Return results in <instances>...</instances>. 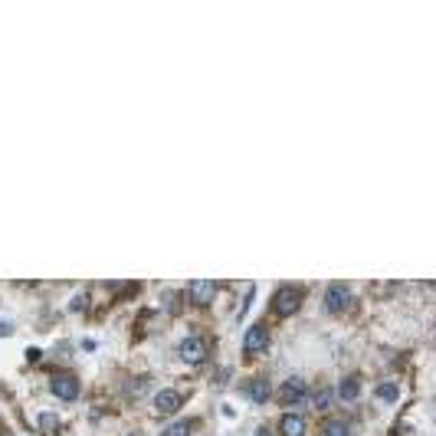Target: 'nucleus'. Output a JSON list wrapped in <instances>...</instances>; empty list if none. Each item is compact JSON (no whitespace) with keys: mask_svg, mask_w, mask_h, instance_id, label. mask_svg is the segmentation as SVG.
I'll return each instance as SVG.
<instances>
[{"mask_svg":"<svg viewBox=\"0 0 436 436\" xmlns=\"http://www.w3.org/2000/svg\"><path fill=\"white\" fill-rule=\"evenodd\" d=\"M279 433L282 436H305V417H299V413H286V417L279 420Z\"/></svg>","mask_w":436,"mask_h":436,"instance_id":"nucleus-10","label":"nucleus"},{"mask_svg":"<svg viewBox=\"0 0 436 436\" xmlns=\"http://www.w3.org/2000/svg\"><path fill=\"white\" fill-rule=\"evenodd\" d=\"M348 305H351V289L345 286V282L328 286V292H325V309L331 311V315H341Z\"/></svg>","mask_w":436,"mask_h":436,"instance_id":"nucleus-3","label":"nucleus"},{"mask_svg":"<svg viewBox=\"0 0 436 436\" xmlns=\"http://www.w3.org/2000/svg\"><path fill=\"white\" fill-rule=\"evenodd\" d=\"M266 345H269V331H266L262 325H253V328H246L243 348H246L249 354H260V351H266Z\"/></svg>","mask_w":436,"mask_h":436,"instance_id":"nucleus-6","label":"nucleus"},{"mask_svg":"<svg viewBox=\"0 0 436 436\" xmlns=\"http://www.w3.org/2000/svg\"><path fill=\"white\" fill-rule=\"evenodd\" d=\"M246 397L256 400V403H266V400L273 397V384H269L266 377H256V381H249L246 384Z\"/></svg>","mask_w":436,"mask_h":436,"instance_id":"nucleus-9","label":"nucleus"},{"mask_svg":"<svg viewBox=\"0 0 436 436\" xmlns=\"http://www.w3.org/2000/svg\"><path fill=\"white\" fill-rule=\"evenodd\" d=\"M177 354H181V361L187 364H200V361H207V341L197 335H190L181 341V348H177Z\"/></svg>","mask_w":436,"mask_h":436,"instance_id":"nucleus-4","label":"nucleus"},{"mask_svg":"<svg viewBox=\"0 0 436 436\" xmlns=\"http://www.w3.org/2000/svg\"><path fill=\"white\" fill-rule=\"evenodd\" d=\"M161 436H194V420H174Z\"/></svg>","mask_w":436,"mask_h":436,"instance_id":"nucleus-12","label":"nucleus"},{"mask_svg":"<svg viewBox=\"0 0 436 436\" xmlns=\"http://www.w3.org/2000/svg\"><path fill=\"white\" fill-rule=\"evenodd\" d=\"M187 289H190V299L197 302V305H210L213 296H217V282H210V279H197Z\"/></svg>","mask_w":436,"mask_h":436,"instance_id":"nucleus-7","label":"nucleus"},{"mask_svg":"<svg viewBox=\"0 0 436 436\" xmlns=\"http://www.w3.org/2000/svg\"><path fill=\"white\" fill-rule=\"evenodd\" d=\"M299 309H302V289H296V286H282L279 292H275L273 311L279 315V318H289V315H296Z\"/></svg>","mask_w":436,"mask_h":436,"instance_id":"nucleus-1","label":"nucleus"},{"mask_svg":"<svg viewBox=\"0 0 436 436\" xmlns=\"http://www.w3.org/2000/svg\"><path fill=\"white\" fill-rule=\"evenodd\" d=\"M256 436H273V430H266V426H262V430H260Z\"/></svg>","mask_w":436,"mask_h":436,"instance_id":"nucleus-17","label":"nucleus"},{"mask_svg":"<svg viewBox=\"0 0 436 436\" xmlns=\"http://www.w3.org/2000/svg\"><path fill=\"white\" fill-rule=\"evenodd\" d=\"M39 430L53 436L56 430H60V424H56V417H53V413H43V417H39Z\"/></svg>","mask_w":436,"mask_h":436,"instance_id":"nucleus-14","label":"nucleus"},{"mask_svg":"<svg viewBox=\"0 0 436 436\" xmlns=\"http://www.w3.org/2000/svg\"><path fill=\"white\" fill-rule=\"evenodd\" d=\"M181 403H184V394H181V390H171V387H167V390H158V394H154V407L161 413H174Z\"/></svg>","mask_w":436,"mask_h":436,"instance_id":"nucleus-8","label":"nucleus"},{"mask_svg":"<svg viewBox=\"0 0 436 436\" xmlns=\"http://www.w3.org/2000/svg\"><path fill=\"white\" fill-rule=\"evenodd\" d=\"M305 397H309V387L302 377H286L279 387V400H286V403H302Z\"/></svg>","mask_w":436,"mask_h":436,"instance_id":"nucleus-5","label":"nucleus"},{"mask_svg":"<svg viewBox=\"0 0 436 436\" xmlns=\"http://www.w3.org/2000/svg\"><path fill=\"white\" fill-rule=\"evenodd\" d=\"M50 394L60 400H75L79 397V381L73 374H53L50 377Z\"/></svg>","mask_w":436,"mask_h":436,"instance_id":"nucleus-2","label":"nucleus"},{"mask_svg":"<svg viewBox=\"0 0 436 436\" xmlns=\"http://www.w3.org/2000/svg\"><path fill=\"white\" fill-rule=\"evenodd\" d=\"M377 397L384 400V403H394V400L400 397V394H397V384H381V387H377Z\"/></svg>","mask_w":436,"mask_h":436,"instance_id":"nucleus-13","label":"nucleus"},{"mask_svg":"<svg viewBox=\"0 0 436 436\" xmlns=\"http://www.w3.org/2000/svg\"><path fill=\"white\" fill-rule=\"evenodd\" d=\"M325 436H351V430L345 424H331V426H325Z\"/></svg>","mask_w":436,"mask_h":436,"instance_id":"nucleus-15","label":"nucleus"},{"mask_svg":"<svg viewBox=\"0 0 436 436\" xmlns=\"http://www.w3.org/2000/svg\"><path fill=\"white\" fill-rule=\"evenodd\" d=\"M358 394H361V377H358V374L341 377V384H338V397L351 403V400H358Z\"/></svg>","mask_w":436,"mask_h":436,"instance_id":"nucleus-11","label":"nucleus"},{"mask_svg":"<svg viewBox=\"0 0 436 436\" xmlns=\"http://www.w3.org/2000/svg\"><path fill=\"white\" fill-rule=\"evenodd\" d=\"M328 400H331V390H322V394L315 397V407H318V410H325V407H328Z\"/></svg>","mask_w":436,"mask_h":436,"instance_id":"nucleus-16","label":"nucleus"}]
</instances>
